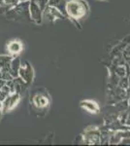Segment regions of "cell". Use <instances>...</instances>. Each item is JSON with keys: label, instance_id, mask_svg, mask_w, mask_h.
Segmentation results:
<instances>
[{"label": "cell", "instance_id": "obj_1", "mask_svg": "<svg viewBox=\"0 0 130 146\" xmlns=\"http://www.w3.org/2000/svg\"><path fill=\"white\" fill-rule=\"evenodd\" d=\"M65 10L69 17L75 20H80L86 15L88 6L84 0H70L66 3Z\"/></svg>", "mask_w": 130, "mask_h": 146}, {"label": "cell", "instance_id": "obj_2", "mask_svg": "<svg viewBox=\"0 0 130 146\" xmlns=\"http://www.w3.org/2000/svg\"><path fill=\"white\" fill-rule=\"evenodd\" d=\"M32 105L37 111H45L49 106V98L47 94L37 93L32 98Z\"/></svg>", "mask_w": 130, "mask_h": 146}, {"label": "cell", "instance_id": "obj_3", "mask_svg": "<svg viewBox=\"0 0 130 146\" xmlns=\"http://www.w3.org/2000/svg\"><path fill=\"white\" fill-rule=\"evenodd\" d=\"M20 100V96L18 93H12L11 95H8L6 96V98L1 102V108L2 111L4 112H8L10 110L14 109Z\"/></svg>", "mask_w": 130, "mask_h": 146}, {"label": "cell", "instance_id": "obj_4", "mask_svg": "<svg viewBox=\"0 0 130 146\" xmlns=\"http://www.w3.org/2000/svg\"><path fill=\"white\" fill-rule=\"evenodd\" d=\"M18 75L20 76V79L23 80V82L26 84H30L34 78V72L33 68L29 63H25L23 66L20 67L18 70Z\"/></svg>", "mask_w": 130, "mask_h": 146}, {"label": "cell", "instance_id": "obj_5", "mask_svg": "<svg viewBox=\"0 0 130 146\" xmlns=\"http://www.w3.org/2000/svg\"><path fill=\"white\" fill-rule=\"evenodd\" d=\"M42 9L40 8L38 4L36 3L35 1L30 2L29 5V13H30V17L35 23H40L42 21Z\"/></svg>", "mask_w": 130, "mask_h": 146}, {"label": "cell", "instance_id": "obj_6", "mask_svg": "<svg viewBox=\"0 0 130 146\" xmlns=\"http://www.w3.org/2000/svg\"><path fill=\"white\" fill-rule=\"evenodd\" d=\"M45 15H46V18L48 19L49 21H55L56 19H62L63 15L61 14V12L59 9H57L56 7L51 6L46 7L45 9Z\"/></svg>", "mask_w": 130, "mask_h": 146}, {"label": "cell", "instance_id": "obj_7", "mask_svg": "<svg viewBox=\"0 0 130 146\" xmlns=\"http://www.w3.org/2000/svg\"><path fill=\"white\" fill-rule=\"evenodd\" d=\"M22 43L20 40H13V41L9 42L7 45V50L11 55H18L22 51Z\"/></svg>", "mask_w": 130, "mask_h": 146}, {"label": "cell", "instance_id": "obj_8", "mask_svg": "<svg viewBox=\"0 0 130 146\" xmlns=\"http://www.w3.org/2000/svg\"><path fill=\"white\" fill-rule=\"evenodd\" d=\"M81 106L90 113H98L99 106L93 100H82L81 101Z\"/></svg>", "mask_w": 130, "mask_h": 146}, {"label": "cell", "instance_id": "obj_9", "mask_svg": "<svg viewBox=\"0 0 130 146\" xmlns=\"http://www.w3.org/2000/svg\"><path fill=\"white\" fill-rule=\"evenodd\" d=\"M12 60V56H0V71H9Z\"/></svg>", "mask_w": 130, "mask_h": 146}, {"label": "cell", "instance_id": "obj_10", "mask_svg": "<svg viewBox=\"0 0 130 146\" xmlns=\"http://www.w3.org/2000/svg\"><path fill=\"white\" fill-rule=\"evenodd\" d=\"M20 58H13L10 64V68H9V72L10 74L13 76V78H16V76L18 75V70H20Z\"/></svg>", "mask_w": 130, "mask_h": 146}, {"label": "cell", "instance_id": "obj_11", "mask_svg": "<svg viewBox=\"0 0 130 146\" xmlns=\"http://www.w3.org/2000/svg\"><path fill=\"white\" fill-rule=\"evenodd\" d=\"M33 1H35L38 4L40 8L42 9V11H44L45 9H46V7L49 3V0H33Z\"/></svg>", "mask_w": 130, "mask_h": 146}, {"label": "cell", "instance_id": "obj_12", "mask_svg": "<svg viewBox=\"0 0 130 146\" xmlns=\"http://www.w3.org/2000/svg\"><path fill=\"white\" fill-rule=\"evenodd\" d=\"M49 5L56 7V8H60L63 5V0H49Z\"/></svg>", "mask_w": 130, "mask_h": 146}, {"label": "cell", "instance_id": "obj_13", "mask_svg": "<svg viewBox=\"0 0 130 146\" xmlns=\"http://www.w3.org/2000/svg\"><path fill=\"white\" fill-rule=\"evenodd\" d=\"M1 111H2V108H1V102H0V118H1Z\"/></svg>", "mask_w": 130, "mask_h": 146}, {"label": "cell", "instance_id": "obj_14", "mask_svg": "<svg viewBox=\"0 0 130 146\" xmlns=\"http://www.w3.org/2000/svg\"><path fill=\"white\" fill-rule=\"evenodd\" d=\"M18 1H29V0H18Z\"/></svg>", "mask_w": 130, "mask_h": 146}]
</instances>
